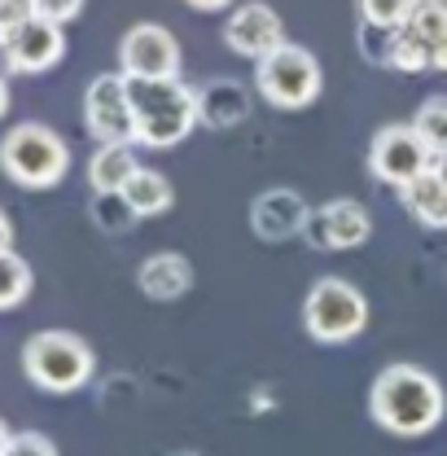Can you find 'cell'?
<instances>
[{
  "mask_svg": "<svg viewBox=\"0 0 447 456\" xmlns=\"http://www.w3.org/2000/svg\"><path fill=\"white\" fill-rule=\"evenodd\" d=\"M27 18H36V0H0V40Z\"/></svg>",
  "mask_w": 447,
  "mask_h": 456,
  "instance_id": "obj_27",
  "label": "cell"
},
{
  "mask_svg": "<svg viewBox=\"0 0 447 456\" xmlns=\"http://www.w3.org/2000/svg\"><path fill=\"white\" fill-rule=\"evenodd\" d=\"M303 237L316 246V250H355L373 237V216L351 202V198H337V202H325L321 211L307 216V228Z\"/></svg>",
  "mask_w": 447,
  "mask_h": 456,
  "instance_id": "obj_12",
  "label": "cell"
},
{
  "mask_svg": "<svg viewBox=\"0 0 447 456\" xmlns=\"http://www.w3.org/2000/svg\"><path fill=\"white\" fill-rule=\"evenodd\" d=\"M136 285H141V294H150L154 303H171V298H180V294L193 285V264H189L184 255H175V250H158V255H150V259L136 268Z\"/></svg>",
  "mask_w": 447,
  "mask_h": 456,
  "instance_id": "obj_15",
  "label": "cell"
},
{
  "mask_svg": "<svg viewBox=\"0 0 447 456\" xmlns=\"http://www.w3.org/2000/svg\"><path fill=\"white\" fill-rule=\"evenodd\" d=\"M132 114H136V145L171 150L198 127V88L184 79H127Z\"/></svg>",
  "mask_w": 447,
  "mask_h": 456,
  "instance_id": "obj_2",
  "label": "cell"
},
{
  "mask_svg": "<svg viewBox=\"0 0 447 456\" xmlns=\"http://www.w3.org/2000/svg\"><path fill=\"white\" fill-rule=\"evenodd\" d=\"M0 53L9 61V70H22V75H40V70H53L61 53H66V31L53 18H27L22 27H13L4 40H0Z\"/></svg>",
  "mask_w": 447,
  "mask_h": 456,
  "instance_id": "obj_11",
  "label": "cell"
},
{
  "mask_svg": "<svg viewBox=\"0 0 447 456\" xmlns=\"http://www.w3.org/2000/svg\"><path fill=\"white\" fill-rule=\"evenodd\" d=\"M430 163H435V154H430V145L417 136L412 123H386V127L369 141V171H373V180H382V184L403 189L408 180H417L421 171H430Z\"/></svg>",
  "mask_w": 447,
  "mask_h": 456,
  "instance_id": "obj_8",
  "label": "cell"
},
{
  "mask_svg": "<svg viewBox=\"0 0 447 456\" xmlns=\"http://www.w3.org/2000/svg\"><path fill=\"white\" fill-rule=\"evenodd\" d=\"M0 456H57V448L45 439V435H9V444H4V452Z\"/></svg>",
  "mask_w": 447,
  "mask_h": 456,
  "instance_id": "obj_26",
  "label": "cell"
},
{
  "mask_svg": "<svg viewBox=\"0 0 447 456\" xmlns=\"http://www.w3.org/2000/svg\"><path fill=\"white\" fill-rule=\"evenodd\" d=\"M9 110V88H4V79H0V114Z\"/></svg>",
  "mask_w": 447,
  "mask_h": 456,
  "instance_id": "obj_32",
  "label": "cell"
},
{
  "mask_svg": "<svg viewBox=\"0 0 447 456\" xmlns=\"http://www.w3.org/2000/svg\"><path fill=\"white\" fill-rule=\"evenodd\" d=\"M224 45L237 57L264 61V57L277 53L280 45H289V40H285V22H280V13L272 4L246 0V4H237V9L228 13V22H224Z\"/></svg>",
  "mask_w": 447,
  "mask_h": 456,
  "instance_id": "obj_10",
  "label": "cell"
},
{
  "mask_svg": "<svg viewBox=\"0 0 447 456\" xmlns=\"http://www.w3.org/2000/svg\"><path fill=\"white\" fill-rule=\"evenodd\" d=\"M141 171L132 145H97V154L88 159V184L93 193H123L127 180Z\"/></svg>",
  "mask_w": 447,
  "mask_h": 456,
  "instance_id": "obj_17",
  "label": "cell"
},
{
  "mask_svg": "<svg viewBox=\"0 0 447 456\" xmlns=\"http://www.w3.org/2000/svg\"><path fill=\"white\" fill-rule=\"evenodd\" d=\"M412 127H417V136L430 145V154H443L447 150V97L421 102L417 114H412Z\"/></svg>",
  "mask_w": 447,
  "mask_h": 456,
  "instance_id": "obj_21",
  "label": "cell"
},
{
  "mask_svg": "<svg viewBox=\"0 0 447 456\" xmlns=\"http://www.w3.org/2000/svg\"><path fill=\"white\" fill-rule=\"evenodd\" d=\"M355 45H360L364 61H373V66H391V53H394V31H391V27L360 22V36H355Z\"/></svg>",
  "mask_w": 447,
  "mask_h": 456,
  "instance_id": "obj_25",
  "label": "cell"
},
{
  "mask_svg": "<svg viewBox=\"0 0 447 456\" xmlns=\"http://www.w3.org/2000/svg\"><path fill=\"white\" fill-rule=\"evenodd\" d=\"M0 452H4V448H0Z\"/></svg>",
  "mask_w": 447,
  "mask_h": 456,
  "instance_id": "obj_35",
  "label": "cell"
},
{
  "mask_svg": "<svg viewBox=\"0 0 447 456\" xmlns=\"http://www.w3.org/2000/svg\"><path fill=\"white\" fill-rule=\"evenodd\" d=\"M93 220L106 228V232H123V228H132L141 216L132 211V202L123 198V193H97V202H93Z\"/></svg>",
  "mask_w": 447,
  "mask_h": 456,
  "instance_id": "obj_23",
  "label": "cell"
},
{
  "mask_svg": "<svg viewBox=\"0 0 447 456\" xmlns=\"http://www.w3.org/2000/svg\"><path fill=\"white\" fill-rule=\"evenodd\" d=\"M417 4H421V0H355V13H360V22L399 31V27L417 13Z\"/></svg>",
  "mask_w": 447,
  "mask_h": 456,
  "instance_id": "obj_22",
  "label": "cell"
},
{
  "mask_svg": "<svg viewBox=\"0 0 447 456\" xmlns=\"http://www.w3.org/2000/svg\"><path fill=\"white\" fill-rule=\"evenodd\" d=\"M399 202L403 211L426 228H447V184L439 180V171H421L417 180H408L399 189Z\"/></svg>",
  "mask_w": 447,
  "mask_h": 456,
  "instance_id": "obj_16",
  "label": "cell"
},
{
  "mask_svg": "<svg viewBox=\"0 0 447 456\" xmlns=\"http://www.w3.org/2000/svg\"><path fill=\"white\" fill-rule=\"evenodd\" d=\"M93 369H97L93 346L66 330H45L22 346V373L49 395H70V391L88 387Z\"/></svg>",
  "mask_w": 447,
  "mask_h": 456,
  "instance_id": "obj_3",
  "label": "cell"
},
{
  "mask_svg": "<svg viewBox=\"0 0 447 456\" xmlns=\"http://www.w3.org/2000/svg\"><path fill=\"white\" fill-rule=\"evenodd\" d=\"M84 123L97 145H136V114H132V93L127 75H97L84 93Z\"/></svg>",
  "mask_w": 447,
  "mask_h": 456,
  "instance_id": "obj_7",
  "label": "cell"
},
{
  "mask_svg": "<svg viewBox=\"0 0 447 456\" xmlns=\"http://www.w3.org/2000/svg\"><path fill=\"white\" fill-rule=\"evenodd\" d=\"M9 241H13V224H9V216L0 211V250H9Z\"/></svg>",
  "mask_w": 447,
  "mask_h": 456,
  "instance_id": "obj_30",
  "label": "cell"
},
{
  "mask_svg": "<svg viewBox=\"0 0 447 456\" xmlns=\"http://www.w3.org/2000/svg\"><path fill=\"white\" fill-rule=\"evenodd\" d=\"M118 70L127 79H180V40L158 22H136L118 40Z\"/></svg>",
  "mask_w": 447,
  "mask_h": 456,
  "instance_id": "obj_9",
  "label": "cell"
},
{
  "mask_svg": "<svg viewBox=\"0 0 447 456\" xmlns=\"http://www.w3.org/2000/svg\"><path fill=\"white\" fill-rule=\"evenodd\" d=\"M369 417L394 439H421L447 417L443 382L417 364H386L369 387Z\"/></svg>",
  "mask_w": 447,
  "mask_h": 456,
  "instance_id": "obj_1",
  "label": "cell"
},
{
  "mask_svg": "<svg viewBox=\"0 0 447 456\" xmlns=\"http://www.w3.org/2000/svg\"><path fill=\"white\" fill-rule=\"evenodd\" d=\"M403 31L417 36L430 49V70H443L447 75V4L443 0H421L417 13L403 22Z\"/></svg>",
  "mask_w": 447,
  "mask_h": 456,
  "instance_id": "obj_18",
  "label": "cell"
},
{
  "mask_svg": "<svg viewBox=\"0 0 447 456\" xmlns=\"http://www.w3.org/2000/svg\"><path fill=\"white\" fill-rule=\"evenodd\" d=\"M250 118V88L237 84V79H211L198 88V123L228 132V127H241Z\"/></svg>",
  "mask_w": 447,
  "mask_h": 456,
  "instance_id": "obj_14",
  "label": "cell"
},
{
  "mask_svg": "<svg viewBox=\"0 0 447 456\" xmlns=\"http://www.w3.org/2000/svg\"><path fill=\"white\" fill-rule=\"evenodd\" d=\"M171 456H198V452H171Z\"/></svg>",
  "mask_w": 447,
  "mask_h": 456,
  "instance_id": "obj_34",
  "label": "cell"
},
{
  "mask_svg": "<svg viewBox=\"0 0 447 456\" xmlns=\"http://www.w3.org/2000/svg\"><path fill=\"white\" fill-rule=\"evenodd\" d=\"M391 66L394 70H403V75H421V70H430V49H426L417 36H408V31L399 27V31H394Z\"/></svg>",
  "mask_w": 447,
  "mask_h": 456,
  "instance_id": "obj_24",
  "label": "cell"
},
{
  "mask_svg": "<svg viewBox=\"0 0 447 456\" xmlns=\"http://www.w3.org/2000/svg\"><path fill=\"white\" fill-rule=\"evenodd\" d=\"M123 198L132 202V211H136L141 220H150V216H163V211H171V202H175V189H171V180L163 175V171L141 167L136 175H132V180H127Z\"/></svg>",
  "mask_w": 447,
  "mask_h": 456,
  "instance_id": "obj_19",
  "label": "cell"
},
{
  "mask_svg": "<svg viewBox=\"0 0 447 456\" xmlns=\"http://www.w3.org/2000/svg\"><path fill=\"white\" fill-rule=\"evenodd\" d=\"M303 330L321 346L355 342L369 330V298L342 277H321L303 298Z\"/></svg>",
  "mask_w": 447,
  "mask_h": 456,
  "instance_id": "obj_4",
  "label": "cell"
},
{
  "mask_svg": "<svg viewBox=\"0 0 447 456\" xmlns=\"http://www.w3.org/2000/svg\"><path fill=\"white\" fill-rule=\"evenodd\" d=\"M321 84H325L321 61L303 45H280L277 53L255 61V88L277 110H307L321 97Z\"/></svg>",
  "mask_w": 447,
  "mask_h": 456,
  "instance_id": "obj_6",
  "label": "cell"
},
{
  "mask_svg": "<svg viewBox=\"0 0 447 456\" xmlns=\"http://www.w3.org/2000/svg\"><path fill=\"white\" fill-rule=\"evenodd\" d=\"M27 294H31V268H27V259L13 255V250H0V312L18 307Z\"/></svg>",
  "mask_w": 447,
  "mask_h": 456,
  "instance_id": "obj_20",
  "label": "cell"
},
{
  "mask_svg": "<svg viewBox=\"0 0 447 456\" xmlns=\"http://www.w3.org/2000/svg\"><path fill=\"white\" fill-rule=\"evenodd\" d=\"M4 444H9V430H4V426H0V448H4Z\"/></svg>",
  "mask_w": 447,
  "mask_h": 456,
  "instance_id": "obj_33",
  "label": "cell"
},
{
  "mask_svg": "<svg viewBox=\"0 0 447 456\" xmlns=\"http://www.w3.org/2000/svg\"><path fill=\"white\" fill-rule=\"evenodd\" d=\"M312 207L303 202L298 189H264L255 202H250V228L255 237L264 241H285V237H298L307 228Z\"/></svg>",
  "mask_w": 447,
  "mask_h": 456,
  "instance_id": "obj_13",
  "label": "cell"
},
{
  "mask_svg": "<svg viewBox=\"0 0 447 456\" xmlns=\"http://www.w3.org/2000/svg\"><path fill=\"white\" fill-rule=\"evenodd\" d=\"M189 9H198V13H215V9H228L232 0H184Z\"/></svg>",
  "mask_w": 447,
  "mask_h": 456,
  "instance_id": "obj_29",
  "label": "cell"
},
{
  "mask_svg": "<svg viewBox=\"0 0 447 456\" xmlns=\"http://www.w3.org/2000/svg\"><path fill=\"white\" fill-rule=\"evenodd\" d=\"M0 167L22 189H53L70 167V150L45 123H18L0 141Z\"/></svg>",
  "mask_w": 447,
  "mask_h": 456,
  "instance_id": "obj_5",
  "label": "cell"
},
{
  "mask_svg": "<svg viewBox=\"0 0 447 456\" xmlns=\"http://www.w3.org/2000/svg\"><path fill=\"white\" fill-rule=\"evenodd\" d=\"M79 9H84V0H36V13H40V18H53L61 27H66Z\"/></svg>",
  "mask_w": 447,
  "mask_h": 456,
  "instance_id": "obj_28",
  "label": "cell"
},
{
  "mask_svg": "<svg viewBox=\"0 0 447 456\" xmlns=\"http://www.w3.org/2000/svg\"><path fill=\"white\" fill-rule=\"evenodd\" d=\"M430 167L439 171V180L447 184V150H443V154H435V163H430Z\"/></svg>",
  "mask_w": 447,
  "mask_h": 456,
  "instance_id": "obj_31",
  "label": "cell"
}]
</instances>
